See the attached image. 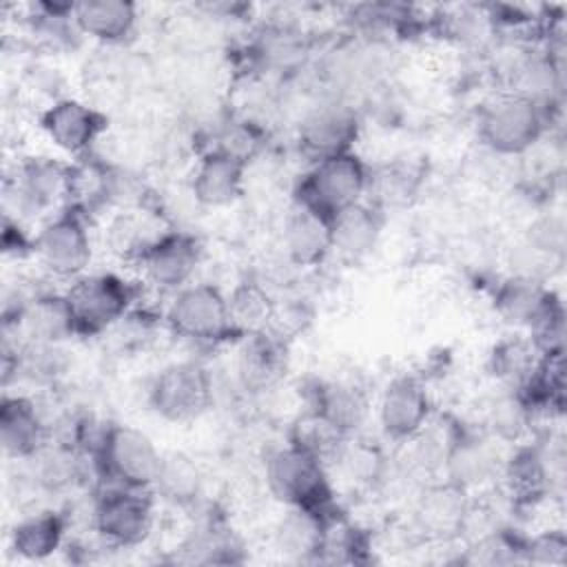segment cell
<instances>
[{
	"label": "cell",
	"mask_w": 567,
	"mask_h": 567,
	"mask_svg": "<svg viewBox=\"0 0 567 567\" xmlns=\"http://www.w3.org/2000/svg\"><path fill=\"white\" fill-rule=\"evenodd\" d=\"M308 405L330 416L346 434H354L368 414V401L363 392L346 381L317 383Z\"/></svg>",
	"instance_id": "obj_29"
},
{
	"label": "cell",
	"mask_w": 567,
	"mask_h": 567,
	"mask_svg": "<svg viewBox=\"0 0 567 567\" xmlns=\"http://www.w3.org/2000/svg\"><path fill=\"white\" fill-rule=\"evenodd\" d=\"M40 128L53 148L82 159L104 133L106 117L89 102L62 95L42 109Z\"/></svg>",
	"instance_id": "obj_13"
},
{
	"label": "cell",
	"mask_w": 567,
	"mask_h": 567,
	"mask_svg": "<svg viewBox=\"0 0 567 567\" xmlns=\"http://www.w3.org/2000/svg\"><path fill=\"white\" fill-rule=\"evenodd\" d=\"M549 111L536 100L516 91H505L478 111V140L498 157L527 155L547 135Z\"/></svg>",
	"instance_id": "obj_1"
},
{
	"label": "cell",
	"mask_w": 567,
	"mask_h": 567,
	"mask_svg": "<svg viewBox=\"0 0 567 567\" xmlns=\"http://www.w3.org/2000/svg\"><path fill=\"white\" fill-rule=\"evenodd\" d=\"M328 463L346 483L357 487L374 485L388 470V456L381 445L359 434H348Z\"/></svg>",
	"instance_id": "obj_28"
},
{
	"label": "cell",
	"mask_w": 567,
	"mask_h": 567,
	"mask_svg": "<svg viewBox=\"0 0 567 567\" xmlns=\"http://www.w3.org/2000/svg\"><path fill=\"white\" fill-rule=\"evenodd\" d=\"M51 441V425L27 394H4L0 403V445L7 458L29 461Z\"/></svg>",
	"instance_id": "obj_18"
},
{
	"label": "cell",
	"mask_w": 567,
	"mask_h": 567,
	"mask_svg": "<svg viewBox=\"0 0 567 567\" xmlns=\"http://www.w3.org/2000/svg\"><path fill=\"white\" fill-rule=\"evenodd\" d=\"M155 501L148 489L102 485L91 507L93 532L106 547H140L155 529Z\"/></svg>",
	"instance_id": "obj_6"
},
{
	"label": "cell",
	"mask_w": 567,
	"mask_h": 567,
	"mask_svg": "<svg viewBox=\"0 0 567 567\" xmlns=\"http://www.w3.org/2000/svg\"><path fill=\"white\" fill-rule=\"evenodd\" d=\"M31 257L44 275L58 281L69 284L89 272L93 261L89 215L75 206H64L42 219L33 233Z\"/></svg>",
	"instance_id": "obj_3"
},
{
	"label": "cell",
	"mask_w": 567,
	"mask_h": 567,
	"mask_svg": "<svg viewBox=\"0 0 567 567\" xmlns=\"http://www.w3.org/2000/svg\"><path fill=\"white\" fill-rule=\"evenodd\" d=\"M162 454L164 452H159L144 430L106 423L95 450L91 452V463L100 474L102 485H124L151 492Z\"/></svg>",
	"instance_id": "obj_5"
},
{
	"label": "cell",
	"mask_w": 567,
	"mask_h": 567,
	"mask_svg": "<svg viewBox=\"0 0 567 567\" xmlns=\"http://www.w3.org/2000/svg\"><path fill=\"white\" fill-rule=\"evenodd\" d=\"M151 492L171 507L190 509L204 496V472L190 454L182 450L164 452Z\"/></svg>",
	"instance_id": "obj_24"
},
{
	"label": "cell",
	"mask_w": 567,
	"mask_h": 567,
	"mask_svg": "<svg viewBox=\"0 0 567 567\" xmlns=\"http://www.w3.org/2000/svg\"><path fill=\"white\" fill-rule=\"evenodd\" d=\"M381 210L370 199H363L332 217V252L343 259L365 257L381 235Z\"/></svg>",
	"instance_id": "obj_25"
},
{
	"label": "cell",
	"mask_w": 567,
	"mask_h": 567,
	"mask_svg": "<svg viewBox=\"0 0 567 567\" xmlns=\"http://www.w3.org/2000/svg\"><path fill=\"white\" fill-rule=\"evenodd\" d=\"M281 244L292 264L315 266L332 252V219L292 202L284 217Z\"/></svg>",
	"instance_id": "obj_21"
},
{
	"label": "cell",
	"mask_w": 567,
	"mask_h": 567,
	"mask_svg": "<svg viewBox=\"0 0 567 567\" xmlns=\"http://www.w3.org/2000/svg\"><path fill=\"white\" fill-rule=\"evenodd\" d=\"M246 162V157L224 146L206 148L190 175V193L195 202L206 208H226L235 204L244 193Z\"/></svg>",
	"instance_id": "obj_16"
},
{
	"label": "cell",
	"mask_w": 567,
	"mask_h": 567,
	"mask_svg": "<svg viewBox=\"0 0 567 567\" xmlns=\"http://www.w3.org/2000/svg\"><path fill=\"white\" fill-rule=\"evenodd\" d=\"M470 509V492L441 478L423 487L414 505V523L425 536L447 540L465 534Z\"/></svg>",
	"instance_id": "obj_19"
},
{
	"label": "cell",
	"mask_w": 567,
	"mask_h": 567,
	"mask_svg": "<svg viewBox=\"0 0 567 567\" xmlns=\"http://www.w3.org/2000/svg\"><path fill=\"white\" fill-rule=\"evenodd\" d=\"M66 518L58 509H35L18 518L9 534V547L22 560L40 563L64 547Z\"/></svg>",
	"instance_id": "obj_23"
},
{
	"label": "cell",
	"mask_w": 567,
	"mask_h": 567,
	"mask_svg": "<svg viewBox=\"0 0 567 567\" xmlns=\"http://www.w3.org/2000/svg\"><path fill=\"white\" fill-rule=\"evenodd\" d=\"M540 359L543 350L529 334H509L494 343L489 368L501 388L523 390L538 370Z\"/></svg>",
	"instance_id": "obj_27"
},
{
	"label": "cell",
	"mask_w": 567,
	"mask_h": 567,
	"mask_svg": "<svg viewBox=\"0 0 567 567\" xmlns=\"http://www.w3.org/2000/svg\"><path fill=\"white\" fill-rule=\"evenodd\" d=\"M78 334H97L124 321L137 301L135 284L111 270H89L64 288Z\"/></svg>",
	"instance_id": "obj_7"
},
{
	"label": "cell",
	"mask_w": 567,
	"mask_h": 567,
	"mask_svg": "<svg viewBox=\"0 0 567 567\" xmlns=\"http://www.w3.org/2000/svg\"><path fill=\"white\" fill-rule=\"evenodd\" d=\"M13 328L18 341L29 343H58L78 334L75 317L71 312L64 290H35L20 315L4 323Z\"/></svg>",
	"instance_id": "obj_17"
},
{
	"label": "cell",
	"mask_w": 567,
	"mask_h": 567,
	"mask_svg": "<svg viewBox=\"0 0 567 567\" xmlns=\"http://www.w3.org/2000/svg\"><path fill=\"white\" fill-rule=\"evenodd\" d=\"M348 434L323 412L308 405L292 423L288 443L317 454L323 461H330L334 450L341 445V441Z\"/></svg>",
	"instance_id": "obj_31"
},
{
	"label": "cell",
	"mask_w": 567,
	"mask_h": 567,
	"mask_svg": "<svg viewBox=\"0 0 567 567\" xmlns=\"http://www.w3.org/2000/svg\"><path fill=\"white\" fill-rule=\"evenodd\" d=\"M137 7L126 0H82L73 4L78 31L100 44H122L137 27Z\"/></svg>",
	"instance_id": "obj_22"
},
{
	"label": "cell",
	"mask_w": 567,
	"mask_h": 567,
	"mask_svg": "<svg viewBox=\"0 0 567 567\" xmlns=\"http://www.w3.org/2000/svg\"><path fill=\"white\" fill-rule=\"evenodd\" d=\"M264 478L270 496L286 507L330 512L332 481L328 461L292 443L275 447L264 461Z\"/></svg>",
	"instance_id": "obj_2"
},
{
	"label": "cell",
	"mask_w": 567,
	"mask_h": 567,
	"mask_svg": "<svg viewBox=\"0 0 567 567\" xmlns=\"http://www.w3.org/2000/svg\"><path fill=\"white\" fill-rule=\"evenodd\" d=\"M71 199V162L60 157H27L16 166L7 182V204L13 206V219H47L69 206Z\"/></svg>",
	"instance_id": "obj_9"
},
{
	"label": "cell",
	"mask_w": 567,
	"mask_h": 567,
	"mask_svg": "<svg viewBox=\"0 0 567 567\" xmlns=\"http://www.w3.org/2000/svg\"><path fill=\"white\" fill-rule=\"evenodd\" d=\"M237 379L246 390H266L286 370L284 337L270 328L241 334L235 359Z\"/></svg>",
	"instance_id": "obj_20"
},
{
	"label": "cell",
	"mask_w": 567,
	"mask_h": 567,
	"mask_svg": "<svg viewBox=\"0 0 567 567\" xmlns=\"http://www.w3.org/2000/svg\"><path fill=\"white\" fill-rule=\"evenodd\" d=\"M567 558V538L563 529H545L523 540V560L538 565H563Z\"/></svg>",
	"instance_id": "obj_32"
},
{
	"label": "cell",
	"mask_w": 567,
	"mask_h": 567,
	"mask_svg": "<svg viewBox=\"0 0 567 567\" xmlns=\"http://www.w3.org/2000/svg\"><path fill=\"white\" fill-rule=\"evenodd\" d=\"M503 463L505 458L498 452L496 439H492L487 432L476 434L456 427L441 474L445 481L472 492L498 478Z\"/></svg>",
	"instance_id": "obj_15"
},
{
	"label": "cell",
	"mask_w": 567,
	"mask_h": 567,
	"mask_svg": "<svg viewBox=\"0 0 567 567\" xmlns=\"http://www.w3.org/2000/svg\"><path fill=\"white\" fill-rule=\"evenodd\" d=\"M370 173V166L354 151L310 162L295 188L292 202L332 219L368 197Z\"/></svg>",
	"instance_id": "obj_4"
},
{
	"label": "cell",
	"mask_w": 567,
	"mask_h": 567,
	"mask_svg": "<svg viewBox=\"0 0 567 567\" xmlns=\"http://www.w3.org/2000/svg\"><path fill=\"white\" fill-rule=\"evenodd\" d=\"M213 374L195 359L166 363L148 383L146 401L151 410L171 423L199 419L213 403Z\"/></svg>",
	"instance_id": "obj_10"
},
{
	"label": "cell",
	"mask_w": 567,
	"mask_h": 567,
	"mask_svg": "<svg viewBox=\"0 0 567 567\" xmlns=\"http://www.w3.org/2000/svg\"><path fill=\"white\" fill-rule=\"evenodd\" d=\"M164 321L173 334L199 346H215L235 337L226 292L206 281H193L173 292Z\"/></svg>",
	"instance_id": "obj_8"
},
{
	"label": "cell",
	"mask_w": 567,
	"mask_h": 567,
	"mask_svg": "<svg viewBox=\"0 0 567 567\" xmlns=\"http://www.w3.org/2000/svg\"><path fill=\"white\" fill-rule=\"evenodd\" d=\"M199 264L202 246L197 237L173 228L162 230L135 259L140 281L168 295L193 284Z\"/></svg>",
	"instance_id": "obj_11"
},
{
	"label": "cell",
	"mask_w": 567,
	"mask_h": 567,
	"mask_svg": "<svg viewBox=\"0 0 567 567\" xmlns=\"http://www.w3.org/2000/svg\"><path fill=\"white\" fill-rule=\"evenodd\" d=\"M359 135V115L343 95H326L312 104L297 128V142L310 162L352 151Z\"/></svg>",
	"instance_id": "obj_12"
},
{
	"label": "cell",
	"mask_w": 567,
	"mask_h": 567,
	"mask_svg": "<svg viewBox=\"0 0 567 567\" xmlns=\"http://www.w3.org/2000/svg\"><path fill=\"white\" fill-rule=\"evenodd\" d=\"M432 421V399L421 379L401 374L377 399V423L385 439L408 443Z\"/></svg>",
	"instance_id": "obj_14"
},
{
	"label": "cell",
	"mask_w": 567,
	"mask_h": 567,
	"mask_svg": "<svg viewBox=\"0 0 567 567\" xmlns=\"http://www.w3.org/2000/svg\"><path fill=\"white\" fill-rule=\"evenodd\" d=\"M332 512H315L301 507H286L275 525V545L286 556L299 560H319L326 525Z\"/></svg>",
	"instance_id": "obj_26"
},
{
	"label": "cell",
	"mask_w": 567,
	"mask_h": 567,
	"mask_svg": "<svg viewBox=\"0 0 567 567\" xmlns=\"http://www.w3.org/2000/svg\"><path fill=\"white\" fill-rule=\"evenodd\" d=\"M228 297V310H230V323L235 330V337L257 332L270 326L275 301L268 295V290L257 281H241L237 284Z\"/></svg>",
	"instance_id": "obj_30"
}]
</instances>
